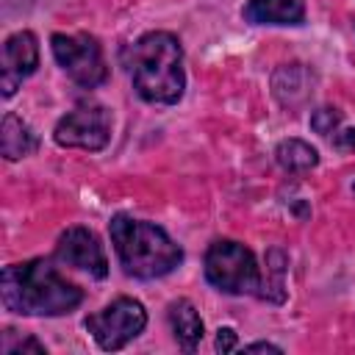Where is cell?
Here are the masks:
<instances>
[{"instance_id": "obj_1", "label": "cell", "mask_w": 355, "mask_h": 355, "mask_svg": "<svg viewBox=\"0 0 355 355\" xmlns=\"http://www.w3.org/2000/svg\"><path fill=\"white\" fill-rule=\"evenodd\" d=\"M0 294L8 311L25 316H61L83 300V291L42 258L6 266L0 275Z\"/></svg>"}, {"instance_id": "obj_2", "label": "cell", "mask_w": 355, "mask_h": 355, "mask_svg": "<svg viewBox=\"0 0 355 355\" xmlns=\"http://www.w3.org/2000/svg\"><path fill=\"white\" fill-rule=\"evenodd\" d=\"M130 78H133V89L147 103H161V105L178 103L186 86L183 47L178 36L166 31L144 33L130 47Z\"/></svg>"}, {"instance_id": "obj_3", "label": "cell", "mask_w": 355, "mask_h": 355, "mask_svg": "<svg viewBox=\"0 0 355 355\" xmlns=\"http://www.w3.org/2000/svg\"><path fill=\"white\" fill-rule=\"evenodd\" d=\"M111 241L122 269L141 280L164 277L183 261L180 247L166 236V230L125 214L111 219Z\"/></svg>"}, {"instance_id": "obj_4", "label": "cell", "mask_w": 355, "mask_h": 355, "mask_svg": "<svg viewBox=\"0 0 355 355\" xmlns=\"http://www.w3.org/2000/svg\"><path fill=\"white\" fill-rule=\"evenodd\" d=\"M205 277L225 294H258L263 286L255 255L239 241H214L205 252Z\"/></svg>"}, {"instance_id": "obj_5", "label": "cell", "mask_w": 355, "mask_h": 355, "mask_svg": "<svg viewBox=\"0 0 355 355\" xmlns=\"http://www.w3.org/2000/svg\"><path fill=\"white\" fill-rule=\"evenodd\" d=\"M53 55L61 64V69L80 86L94 89L105 80L108 69L103 61V50L94 36L89 33H53L50 39Z\"/></svg>"}, {"instance_id": "obj_6", "label": "cell", "mask_w": 355, "mask_h": 355, "mask_svg": "<svg viewBox=\"0 0 355 355\" xmlns=\"http://www.w3.org/2000/svg\"><path fill=\"white\" fill-rule=\"evenodd\" d=\"M144 324H147L144 305L130 297H119L108 308H103L86 319V330L108 352L122 349L130 338H136L144 330Z\"/></svg>"}, {"instance_id": "obj_7", "label": "cell", "mask_w": 355, "mask_h": 355, "mask_svg": "<svg viewBox=\"0 0 355 355\" xmlns=\"http://www.w3.org/2000/svg\"><path fill=\"white\" fill-rule=\"evenodd\" d=\"M53 139L61 147H80V150H103L111 139V114L103 105L86 103L58 119Z\"/></svg>"}, {"instance_id": "obj_8", "label": "cell", "mask_w": 355, "mask_h": 355, "mask_svg": "<svg viewBox=\"0 0 355 355\" xmlns=\"http://www.w3.org/2000/svg\"><path fill=\"white\" fill-rule=\"evenodd\" d=\"M55 258L72 269L89 272L92 277H105L108 275V261L105 252L97 241V236L86 227H69L61 233L58 244H55Z\"/></svg>"}, {"instance_id": "obj_9", "label": "cell", "mask_w": 355, "mask_h": 355, "mask_svg": "<svg viewBox=\"0 0 355 355\" xmlns=\"http://www.w3.org/2000/svg\"><path fill=\"white\" fill-rule=\"evenodd\" d=\"M36 67H39L36 36L31 31H19V33L8 36L6 44H3V61H0V89H3V97H11L17 92V86L28 75H33Z\"/></svg>"}, {"instance_id": "obj_10", "label": "cell", "mask_w": 355, "mask_h": 355, "mask_svg": "<svg viewBox=\"0 0 355 355\" xmlns=\"http://www.w3.org/2000/svg\"><path fill=\"white\" fill-rule=\"evenodd\" d=\"M244 19L255 25H300L305 8L300 0H247Z\"/></svg>"}, {"instance_id": "obj_11", "label": "cell", "mask_w": 355, "mask_h": 355, "mask_svg": "<svg viewBox=\"0 0 355 355\" xmlns=\"http://www.w3.org/2000/svg\"><path fill=\"white\" fill-rule=\"evenodd\" d=\"M39 139L36 133L31 130L28 122H22L17 114H6L3 116V125H0V150L8 161H17V158H25L36 150Z\"/></svg>"}, {"instance_id": "obj_12", "label": "cell", "mask_w": 355, "mask_h": 355, "mask_svg": "<svg viewBox=\"0 0 355 355\" xmlns=\"http://www.w3.org/2000/svg\"><path fill=\"white\" fill-rule=\"evenodd\" d=\"M169 324L183 349H194L202 341V319L189 300H178L169 305Z\"/></svg>"}, {"instance_id": "obj_13", "label": "cell", "mask_w": 355, "mask_h": 355, "mask_svg": "<svg viewBox=\"0 0 355 355\" xmlns=\"http://www.w3.org/2000/svg\"><path fill=\"white\" fill-rule=\"evenodd\" d=\"M275 158L283 169L288 172H308L319 164V153L316 147H311L308 141L302 139H283L277 147H275Z\"/></svg>"}, {"instance_id": "obj_14", "label": "cell", "mask_w": 355, "mask_h": 355, "mask_svg": "<svg viewBox=\"0 0 355 355\" xmlns=\"http://www.w3.org/2000/svg\"><path fill=\"white\" fill-rule=\"evenodd\" d=\"M266 272H269V280H266V288L261 291V297H269V300L280 302L283 300V272H286V255L280 250H269Z\"/></svg>"}, {"instance_id": "obj_15", "label": "cell", "mask_w": 355, "mask_h": 355, "mask_svg": "<svg viewBox=\"0 0 355 355\" xmlns=\"http://www.w3.org/2000/svg\"><path fill=\"white\" fill-rule=\"evenodd\" d=\"M341 125V111L338 108H316L311 114V128L322 136H330Z\"/></svg>"}, {"instance_id": "obj_16", "label": "cell", "mask_w": 355, "mask_h": 355, "mask_svg": "<svg viewBox=\"0 0 355 355\" xmlns=\"http://www.w3.org/2000/svg\"><path fill=\"white\" fill-rule=\"evenodd\" d=\"M3 352L6 355H19V352H36V355H44V344H39L36 338H25L19 344H3Z\"/></svg>"}, {"instance_id": "obj_17", "label": "cell", "mask_w": 355, "mask_h": 355, "mask_svg": "<svg viewBox=\"0 0 355 355\" xmlns=\"http://www.w3.org/2000/svg\"><path fill=\"white\" fill-rule=\"evenodd\" d=\"M236 344H239V338H236V330L233 327H219L216 330V349L219 352H233Z\"/></svg>"}, {"instance_id": "obj_18", "label": "cell", "mask_w": 355, "mask_h": 355, "mask_svg": "<svg viewBox=\"0 0 355 355\" xmlns=\"http://www.w3.org/2000/svg\"><path fill=\"white\" fill-rule=\"evenodd\" d=\"M244 349H247V352H280V347H275V344H269V341H258V344H247Z\"/></svg>"}, {"instance_id": "obj_19", "label": "cell", "mask_w": 355, "mask_h": 355, "mask_svg": "<svg viewBox=\"0 0 355 355\" xmlns=\"http://www.w3.org/2000/svg\"><path fill=\"white\" fill-rule=\"evenodd\" d=\"M344 147H352L355 150V130H347V133H341V139H338Z\"/></svg>"}]
</instances>
